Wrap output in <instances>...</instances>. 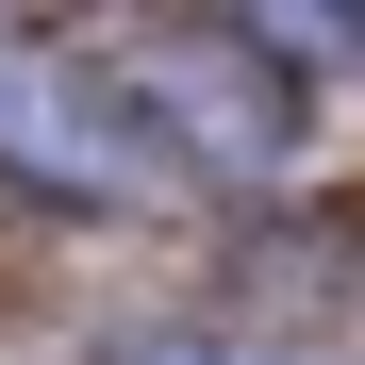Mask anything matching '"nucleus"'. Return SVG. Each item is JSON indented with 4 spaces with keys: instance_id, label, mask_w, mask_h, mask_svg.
Instances as JSON below:
<instances>
[{
    "instance_id": "f257e3e1",
    "label": "nucleus",
    "mask_w": 365,
    "mask_h": 365,
    "mask_svg": "<svg viewBox=\"0 0 365 365\" xmlns=\"http://www.w3.org/2000/svg\"><path fill=\"white\" fill-rule=\"evenodd\" d=\"M0 182H34V200H150V133L133 100L67 50H0Z\"/></svg>"
},
{
    "instance_id": "f03ea898",
    "label": "nucleus",
    "mask_w": 365,
    "mask_h": 365,
    "mask_svg": "<svg viewBox=\"0 0 365 365\" xmlns=\"http://www.w3.org/2000/svg\"><path fill=\"white\" fill-rule=\"evenodd\" d=\"M100 365H282V349H250V332H116Z\"/></svg>"
}]
</instances>
